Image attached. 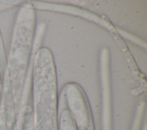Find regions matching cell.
Masks as SVG:
<instances>
[{
	"label": "cell",
	"instance_id": "obj_1",
	"mask_svg": "<svg viewBox=\"0 0 147 130\" xmlns=\"http://www.w3.org/2000/svg\"><path fill=\"white\" fill-rule=\"evenodd\" d=\"M67 99L69 108L75 123L82 128L89 125L90 116L85 96L80 87L74 83L67 85Z\"/></svg>",
	"mask_w": 147,
	"mask_h": 130
}]
</instances>
